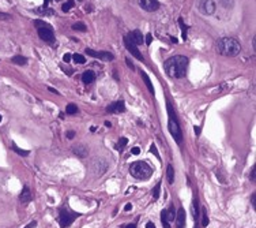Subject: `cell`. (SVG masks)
Segmentation results:
<instances>
[{
  "label": "cell",
  "mask_w": 256,
  "mask_h": 228,
  "mask_svg": "<svg viewBox=\"0 0 256 228\" xmlns=\"http://www.w3.org/2000/svg\"><path fill=\"white\" fill-rule=\"evenodd\" d=\"M188 57L177 55V56H172L164 63V68H165L166 74L170 78H183L187 74L188 68Z\"/></svg>",
  "instance_id": "obj_1"
},
{
  "label": "cell",
  "mask_w": 256,
  "mask_h": 228,
  "mask_svg": "<svg viewBox=\"0 0 256 228\" xmlns=\"http://www.w3.org/2000/svg\"><path fill=\"white\" fill-rule=\"evenodd\" d=\"M217 52L224 56H236L241 52V45L236 38L224 37L217 42Z\"/></svg>",
  "instance_id": "obj_2"
},
{
  "label": "cell",
  "mask_w": 256,
  "mask_h": 228,
  "mask_svg": "<svg viewBox=\"0 0 256 228\" xmlns=\"http://www.w3.org/2000/svg\"><path fill=\"white\" fill-rule=\"evenodd\" d=\"M168 127H169V131L172 137L175 138V141L177 144H181L183 142V133H181V129L179 126V122H177V118H176V114L172 108V104L168 101Z\"/></svg>",
  "instance_id": "obj_3"
},
{
  "label": "cell",
  "mask_w": 256,
  "mask_h": 228,
  "mask_svg": "<svg viewBox=\"0 0 256 228\" xmlns=\"http://www.w3.org/2000/svg\"><path fill=\"white\" fill-rule=\"evenodd\" d=\"M130 174L136 179H149L153 175V168L146 161H135L130 167Z\"/></svg>",
  "instance_id": "obj_4"
},
{
  "label": "cell",
  "mask_w": 256,
  "mask_h": 228,
  "mask_svg": "<svg viewBox=\"0 0 256 228\" xmlns=\"http://www.w3.org/2000/svg\"><path fill=\"white\" fill-rule=\"evenodd\" d=\"M34 25L37 26V32H38V36L41 40L47 41V42H52L55 38V34H53V30L52 27L48 25V23L42 22L40 19H36L34 21Z\"/></svg>",
  "instance_id": "obj_5"
},
{
  "label": "cell",
  "mask_w": 256,
  "mask_h": 228,
  "mask_svg": "<svg viewBox=\"0 0 256 228\" xmlns=\"http://www.w3.org/2000/svg\"><path fill=\"white\" fill-rule=\"evenodd\" d=\"M78 213H75V212H71L68 211L67 208H60L59 211V223H60V227L62 228H67L70 227L72 223H74V220L78 217Z\"/></svg>",
  "instance_id": "obj_6"
},
{
  "label": "cell",
  "mask_w": 256,
  "mask_h": 228,
  "mask_svg": "<svg viewBox=\"0 0 256 228\" xmlns=\"http://www.w3.org/2000/svg\"><path fill=\"white\" fill-rule=\"evenodd\" d=\"M90 168H91V172L96 176H101L108 171L109 163L105 159H102V157H94V159L91 160Z\"/></svg>",
  "instance_id": "obj_7"
},
{
  "label": "cell",
  "mask_w": 256,
  "mask_h": 228,
  "mask_svg": "<svg viewBox=\"0 0 256 228\" xmlns=\"http://www.w3.org/2000/svg\"><path fill=\"white\" fill-rule=\"evenodd\" d=\"M198 8L202 14L205 15H211L215 13V2L214 0H198Z\"/></svg>",
  "instance_id": "obj_8"
},
{
  "label": "cell",
  "mask_w": 256,
  "mask_h": 228,
  "mask_svg": "<svg viewBox=\"0 0 256 228\" xmlns=\"http://www.w3.org/2000/svg\"><path fill=\"white\" fill-rule=\"evenodd\" d=\"M85 51H86V53L89 55V56L101 59V60H104V62H111V60H113V57H115L111 52H96V51L90 49V48H86Z\"/></svg>",
  "instance_id": "obj_9"
},
{
  "label": "cell",
  "mask_w": 256,
  "mask_h": 228,
  "mask_svg": "<svg viewBox=\"0 0 256 228\" xmlns=\"http://www.w3.org/2000/svg\"><path fill=\"white\" fill-rule=\"evenodd\" d=\"M139 6H141L145 11H149V13L157 11L158 8H160V3H158L157 0H139Z\"/></svg>",
  "instance_id": "obj_10"
},
{
  "label": "cell",
  "mask_w": 256,
  "mask_h": 228,
  "mask_svg": "<svg viewBox=\"0 0 256 228\" xmlns=\"http://www.w3.org/2000/svg\"><path fill=\"white\" fill-rule=\"evenodd\" d=\"M124 44H126V48L128 49V52H131V55H132V56H135L136 59H139V60H143L142 53L139 52V49L136 48L135 44H132V42L128 40V37H124Z\"/></svg>",
  "instance_id": "obj_11"
},
{
  "label": "cell",
  "mask_w": 256,
  "mask_h": 228,
  "mask_svg": "<svg viewBox=\"0 0 256 228\" xmlns=\"http://www.w3.org/2000/svg\"><path fill=\"white\" fill-rule=\"evenodd\" d=\"M106 111H108L109 114H120V112H124V111H126V105H124V101L121 100V101L113 102V104H111L108 108H106Z\"/></svg>",
  "instance_id": "obj_12"
},
{
  "label": "cell",
  "mask_w": 256,
  "mask_h": 228,
  "mask_svg": "<svg viewBox=\"0 0 256 228\" xmlns=\"http://www.w3.org/2000/svg\"><path fill=\"white\" fill-rule=\"evenodd\" d=\"M128 40L135 45H141V44H143V41H145L143 40L142 33L139 32V30H132V32H130V34H128Z\"/></svg>",
  "instance_id": "obj_13"
},
{
  "label": "cell",
  "mask_w": 256,
  "mask_h": 228,
  "mask_svg": "<svg viewBox=\"0 0 256 228\" xmlns=\"http://www.w3.org/2000/svg\"><path fill=\"white\" fill-rule=\"evenodd\" d=\"M72 152H74L75 154L79 157V159H85V157L87 156V153H89V150H87V146H85V145H75L74 148H72Z\"/></svg>",
  "instance_id": "obj_14"
},
{
  "label": "cell",
  "mask_w": 256,
  "mask_h": 228,
  "mask_svg": "<svg viewBox=\"0 0 256 228\" xmlns=\"http://www.w3.org/2000/svg\"><path fill=\"white\" fill-rule=\"evenodd\" d=\"M176 224H177V228L185 227V212L183 208H180L179 212L176 213Z\"/></svg>",
  "instance_id": "obj_15"
},
{
  "label": "cell",
  "mask_w": 256,
  "mask_h": 228,
  "mask_svg": "<svg viewBox=\"0 0 256 228\" xmlns=\"http://www.w3.org/2000/svg\"><path fill=\"white\" fill-rule=\"evenodd\" d=\"M19 201L22 203H29L30 201H32V193H30V190H29L27 186L23 187L22 193H21V195H19Z\"/></svg>",
  "instance_id": "obj_16"
},
{
  "label": "cell",
  "mask_w": 256,
  "mask_h": 228,
  "mask_svg": "<svg viewBox=\"0 0 256 228\" xmlns=\"http://www.w3.org/2000/svg\"><path fill=\"white\" fill-rule=\"evenodd\" d=\"M82 81L85 82V83H91V82L96 81V74H94L93 71H85L83 74H82Z\"/></svg>",
  "instance_id": "obj_17"
},
{
  "label": "cell",
  "mask_w": 256,
  "mask_h": 228,
  "mask_svg": "<svg viewBox=\"0 0 256 228\" xmlns=\"http://www.w3.org/2000/svg\"><path fill=\"white\" fill-rule=\"evenodd\" d=\"M166 178H168L169 184H173V182H175V169H173V167L170 165V164L166 168Z\"/></svg>",
  "instance_id": "obj_18"
},
{
  "label": "cell",
  "mask_w": 256,
  "mask_h": 228,
  "mask_svg": "<svg viewBox=\"0 0 256 228\" xmlns=\"http://www.w3.org/2000/svg\"><path fill=\"white\" fill-rule=\"evenodd\" d=\"M141 75H142V78H143V79H145V83H146V86L149 87L150 93H151V94H154V87H153V85H151V81H150V78L147 77V74H146V72H141Z\"/></svg>",
  "instance_id": "obj_19"
},
{
  "label": "cell",
  "mask_w": 256,
  "mask_h": 228,
  "mask_svg": "<svg viewBox=\"0 0 256 228\" xmlns=\"http://www.w3.org/2000/svg\"><path fill=\"white\" fill-rule=\"evenodd\" d=\"M209 226V216H207V208H202V227Z\"/></svg>",
  "instance_id": "obj_20"
},
{
  "label": "cell",
  "mask_w": 256,
  "mask_h": 228,
  "mask_svg": "<svg viewBox=\"0 0 256 228\" xmlns=\"http://www.w3.org/2000/svg\"><path fill=\"white\" fill-rule=\"evenodd\" d=\"M160 194H161V182H158V183L155 184V187L153 188V199L160 198Z\"/></svg>",
  "instance_id": "obj_21"
},
{
  "label": "cell",
  "mask_w": 256,
  "mask_h": 228,
  "mask_svg": "<svg viewBox=\"0 0 256 228\" xmlns=\"http://www.w3.org/2000/svg\"><path fill=\"white\" fill-rule=\"evenodd\" d=\"M161 223H162V227L164 228H170V224L166 218V211H162L161 212Z\"/></svg>",
  "instance_id": "obj_22"
},
{
  "label": "cell",
  "mask_w": 256,
  "mask_h": 228,
  "mask_svg": "<svg viewBox=\"0 0 256 228\" xmlns=\"http://www.w3.org/2000/svg\"><path fill=\"white\" fill-rule=\"evenodd\" d=\"M11 62L15 63V64L23 66V64H26V57H23V56H14L13 59H11Z\"/></svg>",
  "instance_id": "obj_23"
},
{
  "label": "cell",
  "mask_w": 256,
  "mask_h": 228,
  "mask_svg": "<svg viewBox=\"0 0 256 228\" xmlns=\"http://www.w3.org/2000/svg\"><path fill=\"white\" fill-rule=\"evenodd\" d=\"M66 112L68 115H75L78 112V107L75 104H68V105H67V108H66Z\"/></svg>",
  "instance_id": "obj_24"
},
{
  "label": "cell",
  "mask_w": 256,
  "mask_h": 228,
  "mask_svg": "<svg viewBox=\"0 0 256 228\" xmlns=\"http://www.w3.org/2000/svg\"><path fill=\"white\" fill-rule=\"evenodd\" d=\"M166 218H168V221H172V220H175V218H176V213H175L173 206H170V208L166 211Z\"/></svg>",
  "instance_id": "obj_25"
},
{
  "label": "cell",
  "mask_w": 256,
  "mask_h": 228,
  "mask_svg": "<svg viewBox=\"0 0 256 228\" xmlns=\"http://www.w3.org/2000/svg\"><path fill=\"white\" fill-rule=\"evenodd\" d=\"M218 3L225 8H232L234 4V0H218Z\"/></svg>",
  "instance_id": "obj_26"
},
{
  "label": "cell",
  "mask_w": 256,
  "mask_h": 228,
  "mask_svg": "<svg viewBox=\"0 0 256 228\" xmlns=\"http://www.w3.org/2000/svg\"><path fill=\"white\" fill-rule=\"evenodd\" d=\"M72 59H74L75 62L78 63V64H85V63H86V59H85V56H82V55H79V53L72 55Z\"/></svg>",
  "instance_id": "obj_27"
},
{
  "label": "cell",
  "mask_w": 256,
  "mask_h": 228,
  "mask_svg": "<svg viewBox=\"0 0 256 228\" xmlns=\"http://www.w3.org/2000/svg\"><path fill=\"white\" fill-rule=\"evenodd\" d=\"M128 144V139L127 138H120V141H119V144H117V146H116V149H117L119 152H123V149H124V146Z\"/></svg>",
  "instance_id": "obj_28"
},
{
  "label": "cell",
  "mask_w": 256,
  "mask_h": 228,
  "mask_svg": "<svg viewBox=\"0 0 256 228\" xmlns=\"http://www.w3.org/2000/svg\"><path fill=\"white\" fill-rule=\"evenodd\" d=\"M13 149H14V152H17V153L19 154V156H23V157L29 156V152H27V150H23V149H19L15 144H13Z\"/></svg>",
  "instance_id": "obj_29"
},
{
  "label": "cell",
  "mask_w": 256,
  "mask_h": 228,
  "mask_svg": "<svg viewBox=\"0 0 256 228\" xmlns=\"http://www.w3.org/2000/svg\"><path fill=\"white\" fill-rule=\"evenodd\" d=\"M72 29L74 30H78V32H86V26H85V23H82V22H78V23H75V25H72Z\"/></svg>",
  "instance_id": "obj_30"
},
{
  "label": "cell",
  "mask_w": 256,
  "mask_h": 228,
  "mask_svg": "<svg viewBox=\"0 0 256 228\" xmlns=\"http://www.w3.org/2000/svg\"><path fill=\"white\" fill-rule=\"evenodd\" d=\"M74 6V0H68L67 3H64L63 4V7H62V10L64 11V13H67V11H70L71 10V7Z\"/></svg>",
  "instance_id": "obj_31"
},
{
  "label": "cell",
  "mask_w": 256,
  "mask_h": 228,
  "mask_svg": "<svg viewBox=\"0 0 256 228\" xmlns=\"http://www.w3.org/2000/svg\"><path fill=\"white\" fill-rule=\"evenodd\" d=\"M179 23H180V26H181V30H183V38H187V26L184 25V22H183V19L181 18H180L179 19Z\"/></svg>",
  "instance_id": "obj_32"
},
{
  "label": "cell",
  "mask_w": 256,
  "mask_h": 228,
  "mask_svg": "<svg viewBox=\"0 0 256 228\" xmlns=\"http://www.w3.org/2000/svg\"><path fill=\"white\" fill-rule=\"evenodd\" d=\"M150 152L157 156V159H160V154H158V150H157V148H155V145H151L150 146Z\"/></svg>",
  "instance_id": "obj_33"
},
{
  "label": "cell",
  "mask_w": 256,
  "mask_h": 228,
  "mask_svg": "<svg viewBox=\"0 0 256 228\" xmlns=\"http://www.w3.org/2000/svg\"><path fill=\"white\" fill-rule=\"evenodd\" d=\"M10 15L8 14H6V13H0V19H3V21H8L10 19Z\"/></svg>",
  "instance_id": "obj_34"
},
{
  "label": "cell",
  "mask_w": 256,
  "mask_h": 228,
  "mask_svg": "<svg viewBox=\"0 0 256 228\" xmlns=\"http://www.w3.org/2000/svg\"><path fill=\"white\" fill-rule=\"evenodd\" d=\"M255 175H256V169L254 167V168H252V172H251V176H249V179H251L252 183H255Z\"/></svg>",
  "instance_id": "obj_35"
},
{
  "label": "cell",
  "mask_w": 256,
  "mask_h": 228,
  "mask_svg": "<svg viewBox=\"0 0 256 228\" xmlns=\"http://www.w3.org/2000/svg\"><path fill=\"white\" fill-rule=\"evenodd\" d=\"M71 57H72V56H71L70 53H66V55L63 56V60H64L66 63H68V62H71Z\"/></svg>",
  "instance_id": "obj_36"
},
{
  "label": "cell",
  "mask_w": 256,
  "mask_h": 228,
  "mask_svg": "<svg viewBox=\"0 0 256 228\" xmlns=\"http://www.w3.org/2000/svg\"><path fill=\"white\" fill-rule=\"evenodd\" d=\"M120 228H136V224H135V223H130V224H124V226H121Z\"/></svg>",
  "instance_id": "obj_37"
},
{
  "label": "cell",
  "mask_w": 256,
  "mask_h": 228,
  "mask_svg": "<svg viewBox=\"0 0 256 228\" xmlns=\"http://www.w3.org/2000/svg\"><path fill=\"white\" fill-rule=\"evenodd\" d=\"M217 178H219V182H221V183H225V178L221 175V171H219V169L217 171Z\"/></svg>",
  "instance_id": "obj_38"
},
{
  "label": "cell",
  "mask_w": 256,
  "mask_h": 228,
  "mask_svg": "<svg viewBox=\"0 0 256 228\" xmlns=\"http://www.w3.org/2000/svg\"><path fill=\"white\" fill-rule=\"evenodd\" d=\"M131 153H132V154H135V156H136V154H139V153H141V149H139L138 146H135V148H132Z\"/></svg>",
  "instance_id": "obj_39"
},
{
  "label": "cell",
  "mask_w": 256,
  "mask_h": 228,
  "mask_svg": "<svg viewBox=\"0 0 256 228\" xmlns=\"http://www.w3.org/2000/svg\"><path fill=\"white\" fill-rule=\"evenodd\" d=\"M251 202H252V206L256 208V194L255 193L252 194V197H251Z\"/></svg>",
  "instance_id": "obj_40"
},
{
  "label": "cell",
  "mask_w": 256,
  "mask_h": 228,
  "mask_svg": "<svg viewBox=\"0 0 256 228\" xmlns=\"http://www.w3.org/2000/svg\"><path fill=\"white\" fill-rule=\"evenodd\" d=\"M74 137H75V131H68V133H67V138H68V139H72Z\"/></svg>",
  "instance_id": "obj_41"
},
{
  "label": "cell",
  "mask_w": 256,
  "mask_h": 228,
  "mask_svg": "<svg viewBox=\"0 0 256 228\" xmlns=\"http://www.w3.org/2000/svg\"><path fill=\"white\" fill-rule=\"evenodd\" d=\"M151 40H153V38H151V34H150V33H149V34L146 36V44H147V45H150Z\"/></svg>",
  "instance_id": "obj_42"
},
{
  "label": "cell",
  "mask_w": 256,
  "mask_h": 228,
  "mask_svg": "<svg viewBox=\"0 0 256 228\" xmlns=\"http://www.w3.org/2000/svg\"><path fill=\"white\" fill-rule=\"evenodd\" d=\"M37 226V221H32V223H29V226H26L25 228H34Z\"/></svg>",
  "instance_id": "obj_43"
},
{
  "label": "cell",
  "mask_w": 256,
  "mask_h": 228,
  "mask_svg": "<svg viewBox=\"0 0 256 228\" xmlns=\"http://www.w3.org/2000/svg\"><path fill=\"white\" fill-rule=\"evenodd\" d=\"M126 62H127V64H128V67H130V68H132V70L135 68V67H134V64H132V62H131L130 59H126Z\"/></svg>",
  "instance_id": "obj_44"
},
{
  "label": "cell",
  "mask_w": 256,
  "mask_h": 228,
  "mask_svg": "<svg viewBox=\"0 0 256 228\" xmlns=\"http://www.w3.org/2000/svg\"><path fill=\"white\" fill-rule=\"evenodd\" d=\"M131 209H132V205H131V203H127V205L124 206V211H126V212H128V211H131Z\"/></svg>",
  "instance_id": "obj_45"
},
{
  "label": "cell",
  "mask_w": 256,
  "mask_h": 228,
  "mask_svg": "<svg viewBox=\"0 0 256 228\" xmlns=\"http://www.w3.org/2000/svg\"><path fill=\"white\" fill-rule=\"evenodd\" d=\"M146 228H155V226H154V223H151V221H149V223L146 224Z\"/></svg>",
  "instance_id": "obj_46"
},
{
  "label": "cell",
  "mask_w": 256,
  "mask_h": 228,
  "mask_svg": "<svg viewBox=\"0 0 256 228\" xmlns=\"http://www.w3.org/2000/svg\"><path fill=\"white\" fill-rule=\"evenodd\" d=\"M48 90H49V92H52V93H55V94H60L56 89H53V87H48Z\"/></svg>",
  "instance_id": "obj_47"
},
{
  "label": "cell",
  "mask_w": 256,
  "mask_h": 228,
  "mask_svg": "<svg viewBox=\"0 0 256 228\" xmlns=\"http://www.w3.org/2000/svg\"><path fill=\"white\" fill-rule=\"evenodd\" d=\"M195 133H196V135L200 134V127L199 126H195Z\"/></svg>",
  "instance_id": "obj_48"
},
{
  "label": "cell",
  "mask_w": 256,
  "mask_h": 228,
  "mask_svg": "<svg viewBox=\"0 0 256 228\" xmlns=\"http://www.w3.org/2000/svg\"><path fill=\"white\" fill-rule=\"evenodd\" d=\"M105 126H106V127H111V126H112L111 122H105Z\"/></svg>",
  "instance_id": "obj_49"
},
{
  "label": "cell",
  "mask_w": 256,
  "mask_h": 228,
  "mask_svg": "<svg viewBox=\"0 0 256 228\" xmlns=\"http://www.w3.org/2000/svg\"><path fill=\"white\" fill-rule=\"evenodd\" d=\"M0 122H2V115H0Z\"/></svg>",
  "instance_id": "obj_50"
},
{
  "label": "cell",
  "mask_w": 256,
  "mask_h": 228,
  "mask_svg": "<svg viewBox=\"0 0 256 228\" xmlns=\"http://www.w3.org/2000/svg\"><path fill=\"white\" fill-rule=\"evenodd\" d=\"M195 228H196V227H195Z\"/></svg>",
  "instance_id": "obj_51"
}]
</instances>
